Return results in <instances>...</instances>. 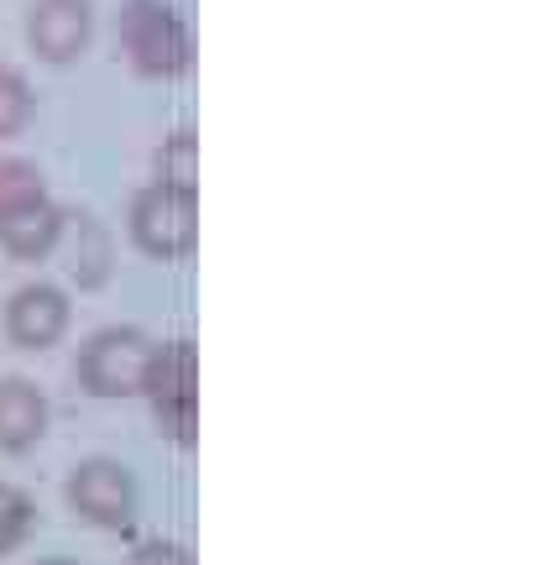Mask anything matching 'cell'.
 <instances>
[{"instance_id":"obj_3","label":"cell","mask_w":539,"mask_h":565,"mask_svg":"<svg viewBox=\"0 0 539 565\" xmlns=\"http://www.w3.org/2000/svg\"><path fill=\"white\" fill-rule=\"evenodd\" d=\"M131 242L152 257V263H183L200 246V200L194 189H173V183H147L131 200Z\"/></svg>"},{"instance_id":"obj_13","label":"cell","mask_w":539,"mask_h":565,"mask_svg":"<svg viewBox=\"0 0 539 565\" xmlns=\"http://www.w3.org/2000/svg\"><path fill=\"white\" fill-rule=\"evenodd\" d=\"M158 173H162V183H173V189H194V179H200V141H194L189 126L162 141Z\"/></svg>"},{"instance_id":"obj_5","label":"cell","mask_w":539,"mask_h":565,"mask_svg":"<svg viewBox=\"0 0 539 565\" xmlns=\"http://www.w3.org/2000/svg\"><path fill=\"white\" fill-rule=\"evenodd\" d=\"M63 498L68 508L80 513L84 524L105 529V534H126V529L137 524V477L126 471L120 461L110 456H89L68 471V482H63Z\"/></svg>"},{"instance_id":"obj_1","label":"cell","mask_w":539,"mask_h":565,"mask_svg":"<svg viewBox=\"0 0 539 565\" xmlns=\"http://www.w3.org/2000/svg\"><path fill=\"white\" fill-rule=\"evenodd\" d=\"M141 398L152 408L158 429L179 450L200 440V345L189 335L152 345V362H147V377H141Z\"/></svg>"},{"instance_id":"obj_8","label":"cell","mask_w":539,"mask_h":565,"mask_svg":"<svg viewBox=\"0 0 539 565\" xmlns=\"http://www.w3.org/2000/svg\"><path fill=\"white\" fill-rule=\"evenodd\" d=\"M63 221H68V215H63V204L53 200V194L6 210V215H0V246H6V257L42 263V257L63 242Z\"/></svg>"},{"instance_id":"obj_14","label":"cell","mask_w":539,"mask_h":565,"mask_svg":"<svg viewBox=\"0 0 539 565\" xmlns=\"http://www.w3.org/2000/svg\"><path fill=\"white\" fill-rule=\"evenodd\" d=\"M42 194H47V183H42L38 162L0 158V215L17 210V204H27V200H42Z\"/></svg>"},{"instance_id":"obj_2","label":"cell","mask_w":539,"mask_h":565,"mask_svg":"<svg viewBox=\"0 0 539 565\" xmlns=\"http://www.w3.org/2000/svg\"><path fill=\"white\" fill-rule=\"evenodd\" d=\"M120 47L141 79H179L194 68V32L173 0H126L120 6Z\"/></svg>"},{"instance_id":"obj_12","label":"cell","mask_w":539,"mask_h":565,"mask_svg":"<svg viewBox=\"0 0 539 565\" xmlns=\"http://www.w3.org/2000/svg\"><path fill=\"white\" fill-rule=\"evenodd\" d=\"M32 110H38V95H32L27 74L11 68V63H0V141L17 137V131H27Z\"/></svg>"},{"instance_id":"obj_15","label":"cell","mask_w":539,"mask_h":565,"mask_svg":"<svg viewBox=\"0 0 539 565\" xmlns=\"http://www.w3.org/2000/svg\"><path fill=\"white\" fill-rule=\"evenodd\" d=\"M131 565H200L194 550L179 545V540H147V545L131 550Z\"/></svg>"},{"instance_id":"obj_6","label":"cell","mask_w":539,"mask_h":565,"mask_svg":"<svg viewBox=\"0 0 539 565\" xmlns=\"http://www.w3.org/2000/svg\"><path fill=\"white\" fill-rule=\"evenodd\" d=\"M95 38V6L89 0H32L27 11V47L42 63H74Z\"/></svg>"},{"instance_id":"obj_9","label":"cell","mask_w":539,"mask_h":565,"mask_svg":"<svg viewBox=\"0 0 539 565\" xmlns=\"http://www.w3.org/2000/svg\"><path fill=\"white\" fill-rule=\"evenodd\" d=\"M47 435V393L27 377H0V456H27Z\"/></svg>"},{"instance_id":"obj_7","label":"cell","mask_w":539,"mask_h":565,"mask_svg":"<svg viewBox=\"0 0 539 565\" xmlns=\"http://www.w3.org/2000/svg\"><path fill=\"white\" fill-rule=\"evenodd\" d=\"M68 320H74L68 294L53 288V282H27V288H17L11 303H6V335H11V345H21V351L59 345L63 335H68Z\"/></svg>"},{"instance_id":"obj_10","label":"cell","mask_w":539,"mask_h":565,"mask_svg":"<svg viewBox=\"0 0 539 565\" xmlns=\"http://www.w3.org/2000/svg\"><path fill=\"white\" fill-rule=\"evenodd\" d=\"M74 221V246H68V278L80 288H105L110 278V236L101 221L89 215H68Z\"/></svg>"},{"instance_id":"obj_16","label":"cell","mask_w":539,"mask_h":565,"mask_svg":"<svg viewBox=\"0 0 539 565\" xmlns=\"http://www.w3.org/2000/svg\"><path fill=\"white\" fill-rule=\"evenodd\" d=\"M38 565H80V561H38Z\"/></svg>"},{"instance_id":"obj_11","label":"cell","mask_w":539,"mask_h":565,"mask_svg":"<svg viewBox=\"0 0 539 565\" xmlns=\"http://www.w3.org/2000/svg\"><path fill=\"white\" fill-rule=\"evenodd\" d=\"M32 529H38V503L17 482H0V555H17Z\"/></svg>"},{"instance_id":"obj_4","label":"cell","mask_w":539,"mask_h":565,"mask_svg":"<svg viewBox=\"0 0 539 565\" xmlns=\"http://www.w3.org/2000/svg\"><path fill=\"white\" fill-rule=\"evenodd\" d=\"M152 335L137 324H105L80 351V383L95 398H141V377L152 362Z\"/></svg>"}]
</instances>
